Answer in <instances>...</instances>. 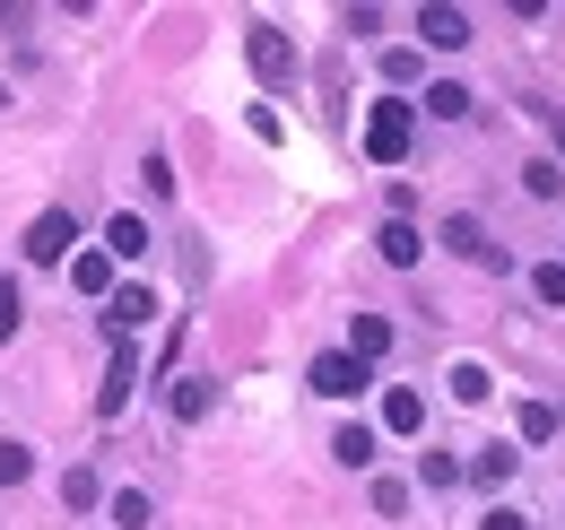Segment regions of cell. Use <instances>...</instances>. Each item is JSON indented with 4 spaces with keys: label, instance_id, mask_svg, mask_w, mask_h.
I'll return each instance as SVG.
<instances>
[{
    "label": "cell",
    "instance_id": "obj_1",
    "mask_svg": "<svg viewBox=\"0 0 565 530\" xmlns=\"http://www.w3.org/2000/svg\"><path fill=\"white\" fill-rule=\"evenodd\" d=\"M409 139H418V114H409L401 96H383V105L365 114V157H374V166H401Z\"/></svg>",
    "mask_w": 565,
    "mask_h": 530
},
{
    "label": "cell",
    "instance_id": "obj_2",
    "mask_svg": "<svg viewBox=\"0 0 565 530\" xmlns=\"http://www.w3.org/2000/svg\"><path fill=\"white\" fill-rule=\"evenodd\" d=\"M71 244H78V218H71V209H44V218L26 226V269H62V262H71Z\"/></svg>",
    "mask_w": 565,
    "mask_h": 530
},
{
    "label": "cell",
    "instance_id": "obj_3",
    "mask_svg": "<svg viewBox=\"0 0 565 530\" xmlns=\"http://www.w3.org/2000/svg\"><path fill=\"white\" fill-rule=\"evenodd\" d=\"M305 383H313V392H322V400H356V392H365V383H374V365H356L349 348H322V357L305 365Z\"/></svg>",
    "mask_w": 565,
    "mask_h": 530
},
{
    "label": "cell",
    "instance_id": "obj_4",
    "mask_svg": "<svg viewBox=\"0 0 565 530\" xmlns=\"http://www.w3.org/2000/svg\"><path fill=\"white\" fill-rule=\"evenodd\" d=\"M140 392V348L131 339H114V357H105V383H96V417H122Z\"/></svg>",
    "mask_w": 565,
    "mask_h": 530
},
{
    "label": "cell",
    "instance_id": "obj_5",
    "mask_svg": "<svg viewBox=\"0 0 565 530\" xmlns=\"http://www.w3.org/2000/svg\"><path fill=\"white\" fill-rule=\"evenodd\" d=\"M244 62H253V78L279 87V78H296V44H287L279 26H253V35H244Z\"/></svg>",
    "mask_w": 565,
    "mask_h": 530
},
{
    "label": "cell",
    "instance_id": "obj_6",
    "mask_svg": "<svg viewBox=\"0 0 565 530\" xmlns=\"http://www.w3.org/2000/svg\"><path fill=\"white\" fill-rule=\"evenodd\" d=\"M148 314H157V287H140V278L105 296V331H114V339H131V331L148 322Z\"/></svg>",
    "mask_w": 565,
    "mask_h": 530
},
{
    "label": "cell",
    "instance_id": "obj_7",
    "mask_svg": "<svg viewBox=\"0 0 565 530\" xmlns=\"http://www.w3.org/2000/svg\"><path fill=\"white\" fill-rule=\"evenodd\" d=\"M418 35H426V53H461V44H470V18L444 9V0H426V9H418Z\"/></svg>",
    "mask_w": 565,
    "mask_h": 530
},
{
    "label": "cell",
    "instance_id": "obj_8",
    "mask_svg": "<svg viewBox=\"0 0 565 530\" xmlns=\"http://www.w3.org/2000/svg\"><path fill=\"white\" fill-rule=\"evenodd\" d=\"M444 244H452L461 262H479V269H504V253L488 244V226H479V218H444Z\"/></svg>",
    "mask_w": 565,
    "mask_h": 530
},
{
    "label": "cell",
    "instance_id": "obj_9",
    "mask_svg": "<svg viewBox=\"0 0 565 530\" xmlns=\"http://www.w3.org/2000/svg\"><path fill=\"white\" fill-rule=\"evenodd\" d=\"M374 253L392 269H418V253H426V235L409 226V218H383V235H374Z\"/></svg>",
    "mask_w": 565,
    "mask_h": 530
},
{
    "label": "cell",
    "instance_id": "obj_10",
    "mask_svg": "<svg viewBox=\"0 0 565 530\" xmlns=\"http://www.w3.org/2000/svg\"><path fill=\"white\" fill-rule=\"evenodd\" d=\"M71 287L105 305V296H114V253H105V244H96V253H71Z\"/></svg>",
    "mask_w": 565,
    "mask_h": 530
},
{
    "label": "cell",
    "instance_id": "obj_11",
    "mask_svg": "<svg viewBox=\"0 0 565 530\" xmlns=\"http://www.w3.org/2000/svg\"><path fill=\"white\" fill-rule=\"evenodd\" d=\"M349 357H356V365L392 357V322H383V314H356V322H349Z\"/></svg>",
    "mask_w": 565,
    "mask_h": 530
},
{
    "label": "cell",
    "instance_id": "obj_12",
    "mask_svg": "<svg viewBox=\"0 0 565 530\" xmlns=\"http://www.w3.org/2000/svg\"><path fill=\"white\" fill-rule=\"evenodd\" d=\"M166 409H174L183 426H201V417H210V409H217V383H201V374H183V383L166 392Z\"/></svg>",
    "mask_w": 565,
    "mask_h": 530
},
{
    "label": "cell",
    "instance_id": "obj_13",
    "mask_svg": "<svg viewBox=\"0 0 565 530\" xmlns=\"http://www.w3.org/2000/svg\"><path fill=\"white\" fill-rule=\"evenodd\" d=\"M105 253H114V262H140V253H148V226L131 218V209H122V218H105Z\"/></svg>",
    "mask_w": 565,
    "mask_h": 530
},
{
    "label": "cell",
    "instance_id": "obj_14",
    "mask_svg": "<svg viewBox=\"0 0 565 530\" xmlns=\"http://www.w3.org/2000/svg\"><path fill=\"white\" fill-rule=\"evenodd\" d=\"M383 426H392V435H418V426H426V400L392 383V392H383Z\"/></svg>",
    "mask_w": 565,
    "mask_h": 530
},
{
    "label": "cell",
    "instance_id": "obj_15",
    "mask_svg": "<svg viewBox=\"0 0 565 530\" xmlns=\"http://www.w3.org/2000/svg\"><path fill=\"white\" fill-rule=\"evenodd\" d=\"M426 114H435V123H470V87H461V78H435V87H426Z\"/></svg>",
    "mask_w": 565,
    "mask_h": 530
},
{
    "label": "cell",
    "instance_id": "obj_16",
    "mask_svg": "<svg viewBox=\"0 0 565 530\" xmlns=\"http://www.w3.org/2000/svg\"><path fill=\"white\" fill-rule=\"evenodd\" d=\"M331 462L340 469H374V426H340V435H331Z\"/></svg>",
    "mask_w": 565,
    "mask_h": 530
},
{
    "label": "cell",
    "instance_id": "obj_17",
    "mask_svg": "<svg viewBox=\"0 0 565 530\" xmlns=\"http://www.w3.org/2000/svg\"><path fill=\"white\" fill-rule=\"evenodd\" d=\"M26 478H35V444L0 435V487H26Z\"/></svg>",
    "mask_w": 565,
    "mask_h": 530
},
{
    "label": "cell",
    "instance_id": "obj_18",
    "mask_svg": "<svg viewBox=\"0 0 565 530\" xmlns=\"http://www.w3.org/2000/svg\"><path fill=\"white\" fill-rule=\"evenodd\" d=\"M522 192H531V200H557L565 192V166H557V157H531V166H522Z\"/></svg>",
    "mask_w": 565,
    "mask_h": 530
},
{
    "label": "cell",
    "instance_id": "obj_19",
    "mask_svg": "<svg viewBox=\"0 0 565 530\" xmlns=\"http://www.w3.org/2000/svg\"><path fill=\"white\" fill-rule=\"evenodd\" d=\"M444 383H452V400H461V409H479V400L495 392V374H488V365H452Z\"/></svg>",
    "mask_w": 565,
    "mask_h": 530
},
{
    "label": "cell",
    "instance_id": "obj_20",
    "mask_svg": "<svg viewBox=\"0 0 565 530\" xmlns=\"http://www.w3.org/2000/svg\"><path fill=\"white\" fill-rule=\"evenodd\" d=\"M96 496H105V487H96V462H78L71 478H62V505H71V513H96Z\"/></svg>",
    "mask_w": 565,
    "mask_h": 530
},
{
    "label": "cell",
    "instance_id": "obj_21",
    "mask_svg": "<svg viewBox=\"0 0 565 530\" xmlns=\"http://www.w3.org/2000/svg\"><path fill=\"white\" fill-rule=\"evenodd\" d=\"M513 462H522L513 444H488V453L470 462V478H479V487H504V478H513Z\"/></svg>",
    "mask_w": 565,
    "mask_h": 530
},
{
    "label": "cell",
    "instance_id": "obj_22",
    "mask_svg": "<svg viewBox=\"0 0 565 530\" xmlns=\"http://www.w3.org/2000/svg\"><path fill=\"white\" fill-rule=\"evenodd\" d=\"M157 522V505H148L140 487H122V496H114V530H148Z\"/></svg>",
    "mask_w": 565,
    "mask_h": 530
},
{
    "label": "cell",
    "instance_id": "obj_23",
    "mask_svg": "<svg viewBox=\"0 0 565 530\" xmlns=\"http://www.w3.org/2000/svg\"><path fill=\"white\" fill-rule=\"evenodd\" d=\"M531 296H540V305H565V262H540V269H531Z\"/></svg>",
    "mask_w": 565,
    "mask_h": 530
},
{
    "label": "cell",
    "instance_id": "obj_24",
    "mask_svg": "<svg viewBox=\"0 0 565 530\" xmlns=\"http://www.w3.org/2000/svg\"><path fill=\"white\" fill-rule=\"evenodd\" d=\"M522 435L548 444V435H557V409H548V400H522Z\"/></svg>",
    "mask_w": 565,
    "mask_h": 530
},
{
    "label": "cell",
    "instance_id": "obj_25",
    "mask_svg": "<svg viewBox=\"0 0 565 530\" xmlns=\"http://www.w3.org/2000/svg\"><path fill=\"white\" fill-rule=\"evenodd\" d=\"M374 513L401 522V513H409V487H401V478H374Z\"/></svg>",
    "mask_w": 565,
    "mask_h": 530
},
{
    "label": "cell",
    "instance_id": "obj_26",
    "mask_svg": "<svg viewBox=\"0 0 565 530\" xmlns=\"http://www.w3.org/2000/svg\"><path fill=\"white\" fill-rule=\"evenodd\" d=\"M418 478H426V487H461V462H452V453H426Z\"/></svg>",
    "mask_w": 565,
    "mask_h": 530
},
{
    "label": "cell",
    "instance_id": "obj_27",
    "mask_svg": "<svg viewBox=\"0 0 565 530\" xmlns=\"http://www.w3.org/2000/svg\"><path fill=\"white\" fill-rule=\"evenodd\" d=\"M18 322H26V296H18L9 278H0V339H18Z\"/></svg>",
    "mask_w": 565,
    "mask_h": 530
},
{
    "label": "cell",
    "instance_id": "obj_28",
    "mask_svg": "<svg viewBox=\"0 0 565 530\" xmlns=\"http://www.w3.org/2000/svg\"><path fill=\"white\" fill-rule=\"evenodd\" d=\"M383 78H392V87H409V78H418V53H409V44H392V53H383Z\"/></svg>",
    "mask_w": 565,
    "mask_h": 530
},
{
    "label": "cell",
    "instance_id": "obj_29",
    "mask_svg": "<svg viewBox=\"0 0 565 530\" xmlns=\"http://www.w3.org/2000/svg\"><path fill=\"white\" fill-rule=\"evenodd\" d=\"M540 123H548V139H557V166H565V105H540Z\"/></svg>",
    "mask_w": 565,
    "mask_h": 530
},
{
    "label": "cell",
    "instance_id": "obj_30",
    "mask_svg": "<svg viewBox=\"0 0 565 530\" xmlns=\"http://www.w3.org/2000/svg\"><path fill=\"white\" fill-rule=\"evenodd\" d=\"M479 530H531V522H522L513 505H495V513H488V522H479Z\"/></svg>",
    "mask_w": 565,
    "mask_h": 530
},
{
    "label": "cell",
    "instance_id": "obj_31",
    "mask_svg": "<svg viewBox=\"0 0 565 530\" xmlns=\"http://www.w3.org/2000/svg\"><path fill=\"white\" fill-rule=\"evenodd\" d=\"M0 105H9V87H0Z\"/></svg>",
    "mask_w": 565,
    "mask_h": 530
}]
</instances>
